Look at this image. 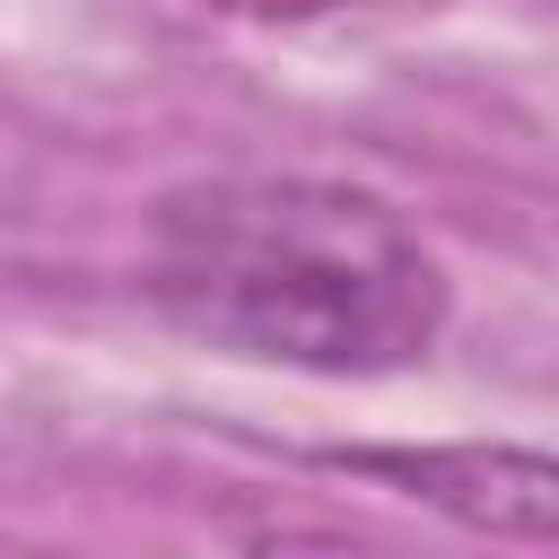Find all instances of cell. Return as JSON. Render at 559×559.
Returning <instances> with one entry per match:
<instances>
[{
  "label": "cell",
  "instance_id": "cell-4",
  "mask_svg": "<svg viewBox=\"0 0 559 559\" xmlns=\"http://www.w3.org/2000/svg\"><path fill=\"white\" fill-rule=\"evenodd\" d=\"M218 17H253V26H297V17H341V9H393V0H201Z\"/></svg>",
  "mask_w": 559,
  "mask_h": 559
},
{
  "label": "cell",
  "instance_id": "cell-2",
  "mask_svg": "<svg viewBox=\"0 0 559 559\" xmlns=\"http://www.w3.org/2000/svg\"><path fill=\"white\" fill-rule=\"evenodd\" d=\"M332 463L376 472L489 542H550V524H559V472L542 445H358Z\"/></svg>",
  "mask_w": 559,
  "mask_h": 559
},
{
  "label": "cell",
  "instance_id": "cell-1",
  "mask_svg": "<svg viewBox=\"0 0 559 559\" xmlns=\"http://www.w3.org/2000/svg\"><path fill=\"white\" fill-rule=\"evenodd\" d=\"M140 280L192 341L297 376H393L445 332L428 236L332 175H210L166 192Z\"/></svg>",
  "mask_w": 559,
  "mask_h": 559
},
{
  "label": "cell",
  "instance_id": "cell-3",
  "mask_svg": "<svg viewBox=\"0 0 559 559\" xmlns=\"http://www.w3.org/2000/svg\"><path fill=\"white\" fill-rule=\"evenodd\" d=\"M236 559H402V550L349 524H314V515H245Z\"/></svg>",
  "mask_w": 559,
  "mask_h": 559
}]
</instances>
